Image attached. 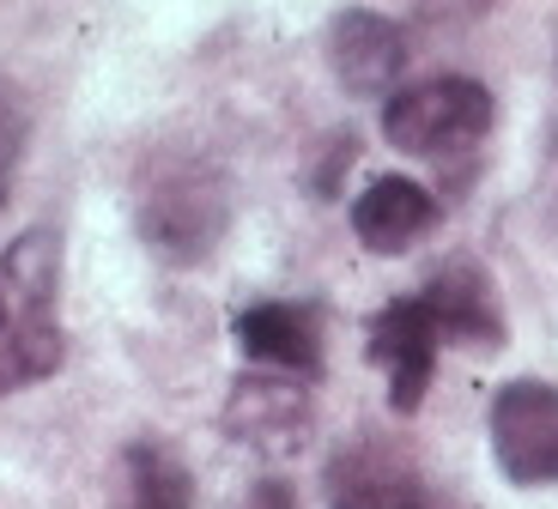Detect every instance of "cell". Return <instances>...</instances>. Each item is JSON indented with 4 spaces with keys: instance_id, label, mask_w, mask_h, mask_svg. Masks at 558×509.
Listing matches in <instances>:
<instances>
[{
    "instance_id": "cell-1",
    "label": "cell",
    "mask_w": 558,
    "mask_h": 509,
    "mask_svg": "<svg viewBox=\"0 0 558 509\" xmlns=\"http://www.w3.org/2000/svg\"><path fill=\"white\" fill-rule=\"evenodd\" d=\"M61 364V237L37 225L0 249V400L56 376Z\"/></svg>"
},
{
    "instance_id": "cell-2",
    "label": "cell",
    "mask_w": 558,
    "mask_h": 509,
    "mask_svg": "<svg viewBox=\"0 0 558 509\" xmlns=\"http://www.w3.org/2000/svg\"><path fill=\"white\" fill-rule=\"evenodd\" d=\"M134 225L158 262L201 267L231 225V182L219 165H207L195 152H158L140 165Z\"/></svg>"
},
{
    "instance_id": "cell-3",
    "label": "cell",
    "mask_w": 558,
    "mask_h": 509,
    "mask_svg": "<svg viewBox=\"0 0 558 509\" xmlns=\"http://www.w3.org/2000/svg\"><path fill=\"white\" fill-rule=\"evenodd\" d=\"M492 122H498V104L486 85L444 73V80H418L389 97L383 140L401 146L407 158H456V152H474L492 134Z\"/></svg>"
},
{
    "instance_id": "cell-4",
    "label": "cell",
    "mask_w": 558,
    "mask_h": 509,
    "mask_svg": "<svg viewBox=\"0 0 558 509\" xmlns=\"http://www.w3.org/2000/svg\"><path fill=\"white\" fill-rule=\"evenodd\" d=\"M492 455L504 480L558 485V388L553 383H504L492 400Z\"/></svg>"
},
{
    "instance_id": "cell-5",
    "label": "cell",
    "mask_w": 558,
    "mask_h": 509,
    "mask_svg": "<svg viewBox=\"0 0 558 509\" xmlns=\"http://www.w3.org/2000/svg\"><path fill=\"white\" fill-rule=\"evenodd\" d=\"M437 352H444V328H437L432 303L418 298H395L371 316V364H383L389 376V407L395 413H418V400L432 388Z\"/></svg>"
},
{
    "instance_id": "cell-6",
    "label": "cell",
    "mask_w": 558,
    "mask_h": 509,
    "mask_svg": "<svg viewBox=\"0 0 558 509\" xmlns=\"http://www.w3.org/2000/svg\"><path fill=\"white\" fill-rule=\"evenodd\" d=\"M328 509H432L425 473L413 468V455L395 449L389 437H352L347 449L328 461Z\"/></svg>"
},
{
    "instance_id": "cell-7",
    "label": "cell",
    "mask_w": 558,
    "mask_h": 509,
    "mask_svg": "<svg viewBox=\"0 0 558 509\" xmlns=\"http://www.w3.org/2000/svg\"><path fill=\"white\" fill-rule=\"evenodd\" d=\"M225 431L262 455H286L310 437V388L286 371H250L238 376L225 400Z\"/></svg>"
},
{
    "instance_id": "cell-8",
    "label": "cell",
    "mask_w": 558,
    "mask_h": 509,
    "mask_svg": "<svg viewBox=\"0 0 558 509\" xmlns=\"http://www.w3.org/2000/svg\"><path fill=\"white\" fill-rule=\"evenodd\" d=\"M407 31L395 19L371 13V7H347V13L328 25V68L347 92L359 97H389L407 73Z\"/></svg>"
},
{
    "instance_id": "cell-9",
    "label": "cell",
    "mask_w": 558,
    "mask_h": 509,
    "mask_svg": "<svg viewBox=\"0 0 558 509\" xmlns=\"http://www.w3.org/2000/svg\"><path fill=\"white\" fill-rule=\"evenodd\" d=\"M238 346H243V359L310 383V376L322 371V316H316V303H255V310L238 316Z\"/></svg>"
},
{
    "instance_id": "cell-10",
    "label": "cell",
    "mask_w": 558,
    "mask_h": 509,
    "mask_svg": "<svg viewBox=\"0 0 558 509\" xmlns=\"http://www.w3.org/2000/svg\"><path fill=\"white\" fill-rule=\"evenodd\" d=\"M437 225V201L432 189H418L413 177H377L371 189L352 201V231L371 255H401L407 243Z\"/></svg>"
},
{
    "instance_id": "cell-11",
    "label": "cell",
    "mask_w": 558,
    "mask_h": 509,
    "mask_svg": "<svg viewBox=\"0 0 558 509\" xmlns=\"http://www.w3.org/2000/svg\"><path fill=\"white\" fill-rule=\"evenodd\" d=\"M418 298L432 303L437 328H444V346H504L498 298H492V279L474 262H449Z\"/></svg>"
},
{
    "instance_id": "cell-12",
    "label": "cell",
    "mask_w": 558,
    "mask_h": 509,
    "mask_svg": "<svg viewBox=\"0 0 558 509\" xmlns=\"http://www.w3.org/2000/svg\"><path fill=\"white\" fill-rule=\"evenodd\" d=\"M122 468H128L122 509H195V480H189L177 449L140 437L134 449L122 455Z\"/></svg>"
},
{
    "instance_id": "cell-13",
    "label": "cell",
    "mask_w": 558,
    "mask_h": 509,
    "mask_svg": "<svg viewBox=\"0 0 558 509\" xmlns=\"http://www.w3.org/2000/svg\"><path fill=\"white\" fill-rule=\"evenodd\" d=\"M25 146H31V97L19 80L0 73V207L19 182V165H25Z\"/></svg>"
}]
</instances>
